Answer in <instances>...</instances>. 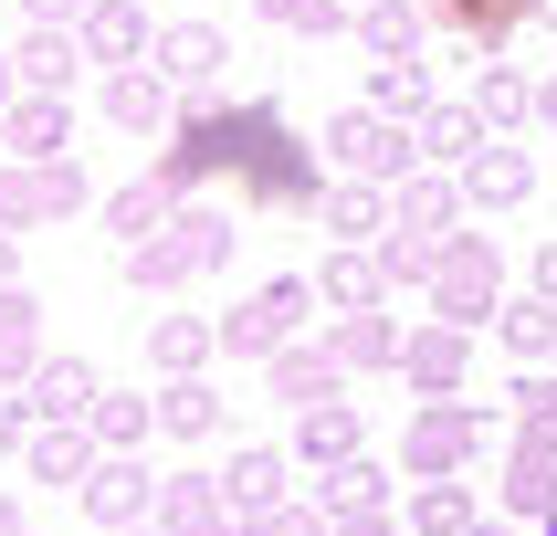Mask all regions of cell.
<instances>
[{"instance_id": "1", "label": "cell", "mask_w": 557, "mask_h": 536, "mask_svg": "<svg viewBox=\"0 0 557 536\" xmlns=\"http://www.w3.org/2000/svg\"><path fill=\"white\" fill-rule=\"evenodd\" d=\"M232 211H211V200H180L169 211V232H148V242H126L116 252V274L137 284V295H180V284H200V274H221L232 263Z\"/></svg>"}, {"instance_id": "2", "label": "cell", "mask_w": 557, "mask_h": 536, "mask_svg": "<svg viewBox=\"0 0 557 536\" xmlns=\"http://www.w3.org/2000/svg\"><path fill=\"white\" fill-rule=\"evenodd\" d=\"M315 326V274H274V284H252L243 306L221 315V358H243V369H263L274 347H295Z\"/></svg>"}, {"instance_id": "3", "label": "cell", "mask_w": 557, "mask_h": 536, "mask_svg": "<svg viewBox=\"0 0 557 536\" xmlns=\"http://www.w3.org/2000/svg\"><path fill=\"white\" fill-rule=\"evenodd\" d=\"M326 158H337V179H379V189H400L410 169H421V148H410V116H379L369 95L326 116Z\"/></svg>"}, {"instance_id": "4", "label": "cell", "mask_w": 557, "mask_h": 536, "mask_svg": "<svg viewBox=\"0 0 557 536\" xmlns=\"http://www.w3.org/2000/svg\"><path fill=\"white\" fill-rule=\"evenodd\" d=\"M505 306V263L484 232H442V263H432V315H453V326H495Z\"/></svg>"}, {"instance_id": "5", "label": "cell", "mask_w": 557, "mask_h": 536, "mask_svg": "<svg viewBox=\"0 0 557 536\" xmlns=\"http://www.w3.org/2000/svg\"><path fill=\"white\" fill-rule=\"evenodd\" d=\"M473 452H484V410H473L463 389L410 410V432H400V473H410V484H442V473H463Z\"/></svg>"}, {"instance_id": "6", "label": "cell", "mask_w": 557, "mask_h": 536, "mask_svg": "<svg viewBox=\"0 0 557 536\" xmlns=\"http://www.w3.org/2000/svg\"><path fill=\"white\" fill-rule=\"evenodd\" d=\"M243 200H274V211H315V200H326V179H315V148H295V137H284V116L252 137V158H243Z\"/></svg>"}, {"instance_id": "7", "label": "cell", "mask_w": 557, "mask_h": 536, "mask_svg": "<svg viewBox=\"0 0 557 536\" xmlns=\"http://www.w3.org/2000/svg\"><path fill=\"white\" fill-rule=\"evenodd\" d=\"M158 484H169V473H148V452H106L74 504H85L95 536H116V526H148V515H158Z\"/></svg>"}, {"instance_id": "8", "label": "cell", "mask_w": 557, "mask_h": 536, "mask_svg": "<svg viewBox=\"0 0 557 536\" xmlns=\"http://www.w3.org/2000/svg\"><path fill=\"white\" fill-rule=\"evenodd\" d=\"M473 369V326H453V315H421V326H400V378L421 389V400H453Z\"/></svg>"}, {"instance_id": "9", "label": "cell", "mask_w": 557, "mask_h": 536, "mask_svg": "<svg viewBox=\"0 0 557 536\" xmlns=\"http://www.w3.org/2000/svg\"><path fill=\"white\" fill-rule=\"evenodd\" d=\"M95 463H106V441H95V421H42V432L22 441V473L32 484H63V495H85Z\"/></svg>"}, {"instance_id": "10", "label": "cell", "mask_w": 557, "mask_h": 536, "mask_svg": "<svg viewBox=\"0 0 557 536\" xmlns=\"http://www.w3.org/2000/svg\"><path fill=\"white\" fill-rule=\"evenodd\" d=\"M106 116H116L126 137H169V126H180V85H169L158 63H116V74H106Z\"/></svg>"}, {"instance_id": "11", "label": "cell", "mask_w": 557, "mask_h": 536, "mask_svg": "<svg viewBox=\"0 0 557 536\" xmlns=\"http://www.w3.org/2000/svg\"><path fill=\"white\" fill-rule=\"evenodd\" d=\"M284 484H295V452H284V441H243V452L221 463V495H232V515H243V526H263V515H274Z\"/></svg>"}, {"instance_id": "12", "label": "cell", "mask_w": 557, "mask_h": 536, "mask_svg": "<svg viewBox=\"0 0 557 536\" xmlns=\"http://www.w3.org/2000/svg\"><path fill=\"white\" fill-rule=\"evenodd\" d=\"M263 389H274L284 410H315V400H347V369H337V347L326 337H295V347H274V358H263Z\"/></svg>"}, {"instance_id": "13", "label": "cell", "mask_w": 557, "mask_h": 536, "mask_svg": "<svg viewBox=\"0 0 557 536\" xmlns=\"http://www.w3.org/2000/svg\"><path fill=\"white\" fill-rule=\"evenodd\" d=\"M158 536H243L221 473H169V484H158Z\"/></svg>"}, {"instance_id": "14", "label": "cell", "mask_w": 557, "mask_h": 536, "mask_svg": "<svg viewBox=\"0 0 557 536\" xmlns=\"http://www.w3.org/2000/svg\"><path fill=\"white\" fill-rule=\"evenodd\" d=\"M11 63H22V95H74V74H85V32L74 22H32L22 42H11Z\"/></svg>"}, {"instance_id": "15", "label": "cell", "mask_w": 557, "mask_h": 536, "mask_svg": "<svg viewBox=\"0 0 557 536\" xmlns=\"http://www.w3.org/2000/svg\"><path fill=\"white\" fill-rule=\"evenodd\" d=\"M453 179H463V211H516V200L536 189V158H527V148H505V137H484V148H473Z\"/></svg>"}, {"instance_id": "16", "label": "cell", "mask_w": 557, "mask_h": 536, "mask_svg": "<svg viewBox=\"0 0 557 536\" xmlns=\"http://www.w3.org/2000/svg\"><path fill=\"white\" fill-rule=\"evenodd\" d=\"M221 63H232L221 22H169V32H158V74H169L180 95H211V85H221Z\"/></svg>"}, {"instance_id": "17", "label": "cell", "mask_w": 557, "mask_h": 536, "mask_svg": "<svg viewBox=\"0 0 557 536\" xmlns=\"http://www.w3.org/2000/svg\"><path fill=\"white\" fill-rule=\"evenodd\" d=\"M379 295H389V274H379V242H337L326 263H315V306H326V315H369Z\"/></svg>"}, {"instance_id": "18", "label": "cell", "mask_w": 557, "mask_h": 536, "mask_svg": "<svg viewBox=\"0 0 557 536\" xmlns=\"http://www.w3.org/2000/svg\"><path fill=\"white\" fill-rule=\"evenodd\" d=\"M295 473H337V463H358V410L347 400H315V410H295Z\"/></svg>"}, {"instance_id": "19", "label": "cell", "mask_w": 557, "mask_h": 536, "mask_svg": "<svg viewBox=\"0 0 557 536\" xmlns=\"http://www.w3.org/2000/svg\"><path fill=\"white\" fill-rule=\"evenodd\" d=\"M74 32H85V53L106 63V74H116V63H148V53H158V32H148V11H137V0H95Z\"/></svg>"}, {"instance_id": "20", "label": "cell", "mask_w": 557, "mask_h": 536, "mask_svg": "<svg viewBox=\"0 0 557 536\" xmlns=\"http://www.w3.org/2000/svg\"><path fill=\"white\" fill-rule=\"evenodd\" d=\"M0 148L11 158H74V105H63V95H22V105L0 116Z\"/></svg>"}, {"instance_id": "21", "label": "cell", "mask_w": 557, "mask_h": 536, "mask_svg": "<svg viewBox=\"0 0 557 536\" xmlns=\"http://www.w3.org/2000/svg\"><path fill=\"white\" fill-rule=\"evenodd\" d=\"M389 221H400V232H453V221H463V179H453V169H410L400 189H389Z\"/></svg>"}, {"instance_id": "22", "label": "cell", "mask_w": 557, "mask_h": 536, "mask_svg": "<svg viewBox=\"0 0 557 536\" xmlns=\"http://www.w3.org/2000/svg\"><path fill=\"white\" fill-rule=\"evenodd\" d=\"M22 400L42 410V421H85V410L106 400V378H95V358H42V369L22 378Z\"/></svg>"}, {"instance_id": "23", "label": "cell", "mask_w": 557, "mask_h": 536, "mask_svg": "<svg viewBox=\"0 0 557 536\" xmlns=\"http://www.w3.org/2000/svg\"><path fill=\"white\" fill-rule=\"evenodd\" d=\"M505 515H516V526H547V515H557V441H527V432H516V463H505Z\"/></svg>"}, {"instance_id": "24", "label": "cell", "mask_w": 557, "mask_h": 536, "mask_svg": "<svg viewBox=\"0 0 557 536\" xmlns=\"http://www.w3.org/2000/svg\"><path fill=\"white\" fill-rule=\"evenodd\" d=\"M484 137H495V126L473 116V105H421V116H410V148H421V169H463Z\"/></svg>"}, {"instance_id": "25", "label": "cell", "mask_w": 557, "mask_h": 536, "mask_svg": "<svg viewBox=\"0 0 557 536\" xmlns=\"http://www.w3.org/2000/svg\"><path fill=\"white\" fill-rule=\"evenodd\" d=\"M95 211H106V232H116V252H126V242H148V232H169V211H180V189H169V179H158V169H148V179L106 189Z\"/></svg>"}, {"instance_id": "26", "label": "cell", "mask_w": 557, "mask_h": 536, "mask_svg": "<svg viewBox=\"0 0 557 536\" xmlns=\"http://www.w3.org/2000/svg\"><path fill=\"white\" fill-rule=\"evenodd\" d=\"M326 347H337V369L347 378H369V369H389V378H400V326H389V315H337V326H326Z\"/></svg>"}, {"instance_id": "27", "label": "cell", "mask_w": 557, "mask_h": 536, "mask_svg": "<svg viewBox=\"0 0 557 536\" xmlns=\"http://www.w3.org/2000/svg\"><path fill=\"white\" fill-rule=\"evenodd\" d=\"M221 358V326H200V315H158L148 326V369L158 378H200Z\"/></svg>"}, {"instance_id": "28", "label": "cell", "mask_w": 557, "mask_h": 536, "mask_svg": "<svg viewBox=\"0 0 557 536\" xmlns=\"http://www.w3.org/2000/svg\"><path fill=\"white\" fill-rule=\"evenodd\" d=\"M400 526H410V536H473V526H484V495H473L463 473H442V484H421V495H410Z\"/></svg>"}, {"instance_id": "29", "label": "cell", "mask_w": 557, "mask_h": 536, "mask_svg": "<svg viewBox=\"0 0 557 536\" xmlns=\"http://www.w3.org/2000/svg\"><path fill=\"white\" fill-rule=\"evenodd\" d=\"M358 42H369V63H400V53H421V32H432V11H410V0H358Z\"/></svg>"}, {"instance_id": "30", "label": "cell", "mask_w": 557, "mask_h": 536, "mask_svg": "<svg viewBox=\"0 0 557 536\" xmlns=\"http://www.w3.org/2000/svg\"><path fill=\"white\" fill-rule=\"evenodd\" d=\"M495 337L516 347L527 369H547V358H557V295H505V306H495Z\"/></svg>"}, {"instance_id": "31", "label": "cell", "mask_w": 557, "mask_h": 536, "mask_svg": "<svg viewBox=\"0 0 557 536\" xmlns=\"http://www.w3.org/2000/svg\"><path fill=\"white\" fill-rule=\"evenodd\" d=\"M32 369H42V306L11 284V295H0V389H22Z\"/></svg>"}, {"instance_id": "32", "label": "cell", "mask_w": 557, "mask_h": 536, "mask_svg": "<svg viewBox=\"0 0 557 536\" xmlns=\"http://www.w3.org/2000/svg\"><path fill=\"white\" fill-rule=\"evenodd\" d=\"M158 432L169 441H211L221 432V389L211 378H158Z\"/></svg>"}, {"instance_id": "33", "label": "cell", "mask_w": 557, "mask_h": 536, "mask_svg": "<svg viewBox=\"0 0 557 536\" xmlns=\"http://www.w3.org/2000/svg\"><path fill=\"white\" fill-rule=\"evenodd\" d=\"M315 211H326V232H337V242H379V232H389V189H379V179H337Z\"/></svg>"}, {"instance_id": "34", "label": "cell", "mask_w": 557, "mask_h": 536, "mask_svg": "<svg viewBox=\"0 0 557 536\" xmlns=\"http://www.w3.org/2000/svg\"><path fill=\"white\" fill-rule=\"evenodd\" d=\"M527 11H536V0H432V22H453V32H463V42H473V63L495 53V42L527 22Z\"/></svg>"}, {"instance_id": "35", "label": "cell", "mask_w": 557, "mask_h": 536, "mask_svg": "<svg viewBox=\"0 0 557 536\" xmlns=\"http://www.w3.org/2000/svg\"><path fill=\"white\" fill-rule=\"evenodd\" d=\"M315 504L326 515H389V473L358 452V463H337V473H315Z\"/></svg>"}, {"instance_id": "36", "label": "cell", "mask_w": 557, "mask_h": 536, "mask_svg": "<svg viewBox=\"0 0 557 536\" xmlns=\"http://www.w3.org/2000/svg\"><path fill=\"white\" fill-rule=\"evenodd\" d=\"M85 421H95V441H106V452H148V432H158V400H148V389H106V400H95Z\"/></svg>"}, {"instance_id": "37", "label": "cell", "mask_w": 557, "mask_h": 536, "mask_svg": "<svg viewBox=\"0 0 557 536\" xmlns=\"http://www.w3.org/2000/svg\"><path fill=\"white\" fill-rule=\"evenodd\" d=\"M53 221V179H42V158H11L0 169V232H42Z\"/></svg>"}, {"instance_id": "38", "label": "cell", "mask_w": 557, "mask_h": 536, "mask_svg": "<svg viewBox=\"0 0 557 536\" xmlns=\"http://www.w3.org/2000/svg\"><path fill=\"white\" fill-rule=\"evenodd\" d=\"M473 116L505 137V126H527V116H536V85H527V74H505V63H484V85H473Z\"/></svg>"}, {"instance_id": "39", "label": "cell", "mask_w": 557, "mask_h": 536, "mask_svg": "<svg viewBox=\"0 0 557 536\" xmlns=\"http://www.w3.org/2000/svg\"><path fill=\"white\" fill-rule=\"evenodd\" d=\"M369 105H379V116H421V105H432V85H421V53L369 63Z\"/></svg>"}, {"instance_id": "40", "label": "cell", "mask_w": 557, "mask_h": 536, "mask_svg": "<svg viewBox=\"0 0 557 536\" xmlns=\"http://www.w3.org/2000/svg\"><path fill=\"white\" fill-rule=\"evenodd\" d=\"M432 263H442L432 232H400V221L379 232V274H389V284H432Z\"/></svg>"}, {"instance_id": "41", "label": "cell", "mask_w": 557, "mask_h": 536, "mask_svg": "<svg viewBox=\"0 0 557 536\" xmlns=\"http://www.w3.org/2000/svg\"><path fill=\"white\" fill-rule=\"evenodd\" d=\"M516 432H527V441H557V358L516 378Z\"/></svg>"}, {"instance_id": "42", "label": "cell", "mask_w": 557, "mask_h": 536, "mask_svg": "<svg viewBox=\"0 0 557 536\" xmlns=\"http://www.w3.org/2000/svg\"><path fill=\"white\" fill-rule=\"evenodd\" d=\"M263 22H284V32H337V22H358L347 0H252Z\"/></svg>"}, {"instance_id": "43", "label": "cell", "mask_w": 557, "mask_h": 536, "mask_svg": "<svg viewBox=\"0 0 557 536\" xmlns=\"http://www.w3.org/2000/svg\"><path fill=\"white\" fill-rule=\"evenodd\" d=\"M11 11H22V22H85L95 0H11Z\"/></svg>"}, {"instance_id": "44", "label": "cell", "mask_w": 557, "mask_h": 536, "mask_svg": "<svg viewBox=\"0 0 557 536\" xmlns=\"http://www.w3.org/2000/svg\"><path fill=\"white\" fill-rule=\"evenodd\" d=\"M337 536H400L389 515H337Z\"/></svg>"}, {"instance_id": "45", "label": "cell", "mask_w": 557, "mask_h": 536, "mask_svg": "<svg viewBox=\"0 0 557 536\" xmlns=\"http://www.w3.org/2000/svg\"><path fill=\"white\" fill-rule=\"evenodd\" d=\"M11 105H22V63L0 53V116H11Z\"/></svg>"}, {"instance_id": "46", "label": "cell", "mask_w": 557, "mask_h": 536, "mask_svg": "<svg viewBox=\"0 0 557 536\" xmlns=\"http://www.w3.org/2000/svg\"><path fill=\"white\" fill-rule=\"evenodd\" d=\"M11 284H22V242H11V232H0V295H11Z\"/></svg>"}, {"instance_id": "47", "label": "cell", "mask_w": 557, "mask_h": 536, "mask_svg": "<svg viewBox=\"0 0 557 536\" xmlns=\"http://www.w3.org/2000/svg\"><path fill=\"white\" fill-rule=\"evenodd\" d=\"M536 295H557V242H536Z\"/></svg>"}, {"instance_id": "48", "label": "cell", "mask_w": 557, "mask_h": 536, "mask_svg": "<svg viewBox=\"0 0 557 536\" xmlns=\"http://www.w3.org/2000/svg\"><path fill=\"white\" fill-rule=\"evenodd\" d=\"M536 126H547V137H557V74H547V85H536Z\"/></svg>"}, {"instance_id": "49", "label": "cell", "mask_w": 557, "mask_h": 536, "mask_svg": "<svg viewBox=\"0 0 557 536\" xmlns=\"http://www.w3.org/2000/svg\"><path fill=\"white\" fill-rule=\"evenodd\" d=\"M0 536H32V526H22V495H0Z\"/></svg>"}, {"instance_id": "50", "label": "cell", "mask_w": 557, "mask_h": 536, "mask_svg": "<svg viewBox=\"0 0 557 536\" xmlns=\"http://www.w3.org/2000/svg\"><path fill=\"white\" fill-rule=\"evenodd\" d=\"M473 536H516V515H495V526H473Z\"/></svg>"}, {"instance_id": "51", "label": "cell", "mask_w": 557, "mask_h": 536, "mask_svg": "<svg viewBox=\"0 0 557 536\" xmlns=\"http://www.w3.org/2000/svg\"><path fill=\"white\" fill-rule=\"evenodd\" d=\"M116 536H158V515H148V526H116Z\"/></svg>"}, {"instance_id": "52", "label": "cell", "mask_w": 557, "mask_h": 536, "mask_svg": "<svg viewBox=\"0 0 557 536\" xmlns=\"http://www.w3.org/2000/svg\"><path fill=\"white\" fill-rule=\"evenodd\" d=\"M547 536H557V515H547Z\"/></svg>"}, {"instance_id": "53", "label": "cell", "mask_w": 557, "mask_h": 536, "mask_svg": "<svg viewBox=\"0 0 557 536\" xmlns=\"http://www.w3.org/2000/svg\"><path fill=\"white\" fill-rule=\"evenodd\" d=\"M0 11H11V0H0Z\"/></svg>"}, {"instance_id": "54", "label": "cell", "mask_w": 557, "mask_h": 536, "mask_svg": "<svg viewBox=\"0 0 557 536\" xmlns=\"http://www.w3.org/2000/svg\"><path fill=\"white\" fill-rule=\"evenodd\" d=\"M347 11H358V0H347Z\"/></svg>"}]
</instances>
